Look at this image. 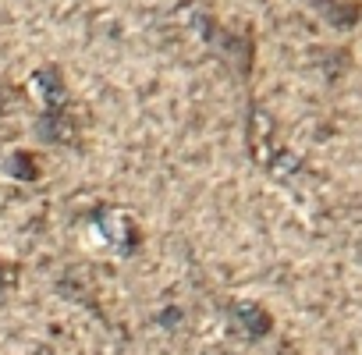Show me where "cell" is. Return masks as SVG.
Listing matches in <instances>:
<instances>
[{"label":"cell","mask_w":362,"mask_h":355,"mask_svg":"<svg viewBox=\"0 0 362 355\" xmlns=\"http://www.w3.org/2000/svg\"><path fill=\"white\" fill-rule=\"evenodd\" d=\"M231 327L242 334V337H267L270 330H274V320H270V313L263 309V305H256V302H238L235 309H231Z\"/></svg>","instance_id":"cell-1"},{"label":"cell","mask_w":362,"mask_h":355,"mask_svg":"<svg viewBox=\"0 0 362 355\" xmlns=\"http://www.w3.org/2000/svg\"><path fill=\"white\" fill-rule=\"evenodd\" d=\"M29 160H33L29 153H15V156H11V163H8V170H11V174H18V178H36V174H40V167H29Z\"/></svg>","instance_id":"cell-2"},{"label":"cell","mask_w":362,"mask_h":355,"mask_svg":"<svg viewBox=\"0 0 362 355\" xmlns=\"http://www.w3.org/2000/svg\"><path fill=\"white\" fill-rule=\"evenodd\" d=\"M15 281H18V267L8 263V260H0V295H4L8 288H15Z\"/></svg>","instance_id":"cell-3"}]
</instances>
